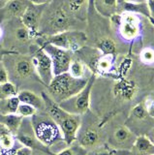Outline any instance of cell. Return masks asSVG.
Returning a JSON list of instances; mask_svg holds the SVG:
<instances>
[{
    "instance_id": "5bb4252c",
    "label": "cell",
    "mask_w": 154,
    "mask_h": 155,
    "mask_svg": "<svg viewBox=\"0 0 154 155\" xmlns=\"http://www.w3.org/2000/svg\"><path fill=\"white\" fill-rule=\"evenodd\" d=\"M78 143L85 149H93L99 147L102 140V135L97 126L89 124L85 128L80 127L77 135Z\"/></svg>"
},
{
    "instance_id": "6da1fadb",
    "label": "cell",
    "mask_w": 154,
    "mask_h": 155,
    "mask_svg": "<svg viewBox=\"0 0 154 155\" xmlns=\"http://www.w3.org/2000/svg\"><path fill=\"white\" fill-rule=\"evenodd\" d=\"M1 60L8 72L9 81L18 91L26 89L41 94L47 89L37 74L30 54L7 51L2 54Z\"/></svg>"
},
{
    "instance_id": "1f68e13d",
    "label": "cell",
    "mask_w": 154,
    "mask_h": 155,
    "mask_svg": "<svg viewBox=\"0 0 154 155\" xmlns=\"http://www.w3.org/2000/svg\"><path fill=\"white\" fill-rule=\"evenodd\" d=\"M37 113V110L30 105H27L25 103H21L18 108L17 114L18 115L22 116V117H31L33 114Z\"/></svg>"
},
{
    "instance_id": "d6986e66",
    "label": "cell",
    "mask_w": 154,
    "mask_h": 155,
    "mask_svg": "<svg viewBox=\"0 0 154 155\" xmlns=\"http://www.w3.org/2000/svg\"><path fill=\"white\" fill-rule=\"evenodd\" d=\"M18 97L21 103L30 105L37 110H45V102L41 94H38L31 90H21L18 91Z\"/></svg>"
},
{
    "instance_id": "4316f807",
    "label": "cell",
    "mask_w": 154,
    "mask_h": 155,
    "mask_svg": "<svg viewBox=\"0 0 154 155\" xmlns=\"http://www.w3.org/2000/svg\"><path fill=\"white\" fill-rule=\"evenodd\" d=\"M18 88L11 81H7L5 84H0V100L18 96Z\"/></svg>"
},
{
    "instance_id": "f35d334b",
    "label": "cell",
    "mask_w": 154,
    "mask_h": 155,
    "mask_svg": "<svg viewBox=\"0 0 154 155\" xmlns=\"http://www.w3.org/2000/svg\"><path fill=\"white\" fill-rule=\"evenodd\" d=\"M10 1H11V0H0V9H2L3 7H5Z\"/></svg>"
},
{
    "instance_id": "4dcf8cb0",
    "label": "cell",
    "mask_w": 154,
    "mask_h": 155,
    "mask_svg": "<svg viewBox=\"0 0 154 155\" xmlns=\"http://www.w3.org/2000/svg\"><path fill=\"white\" fill-rule=\"evenodd\" d=\"M139 59L146 65L154 64V48L152 47H146L141 50L139 52Z\"/></svg>"
},
{
    "instance_id": "f546056e",
    "label": "cell",
    "mask_w": 154,
    "mask_h": 155,
    "mask_svg": "<svg viewBox=\"0 0 154 155\" xmlns=\"http://www.w3.org/2000/svg\"><path fill=\"white\" fill-rule=\"evenodd\" d=\"M132 133L130 132V130L127 127H118L114 131V140L119 143H125L129 142L132 139Z\"/></svg>"
},
{
    "instance_id": "9a60e30c",
    "label": "cell",
    "mask_w": 154,
    "mask_h": 155,
    "mask_svg": "<svg viewBox=\"0 0 154 155\" xmlns=\"http://www.w3.org/2000/svg\"><path fill=\"white\" fill-rule=\"evenodd\" d=\"M29 4V0H11L5 7L0 9V24L11 19L21 18Z\"/></svg>"
},
{
    "instance_id": "ac0fdd59",
    "label": "cell",
    "mask_w": 154,
    "mask_h": 155,
    "mask_svg": "<svg viewBox=\"0 0 154 155\" xmlns=\"http://www.w3.org/2000/svg\"><path fill=\"white\" fill-rule=\"evenodd\" d=\"M67 8L73 16L80 21L87 18V10L89 0H64Z\"/></svg>"
},
{
    "instance_id": "8fae6325",
    "label": "cell",
    "mask_w": 154,
    "mask_h": 155,
    "mask_svg": "<svg viewBox=\"0 0 154 155\" xmlns=\"http://www.w3.org/2000/svg\"><path fill=\"white\" fill-rule=\"evenodd\" d=\"M28 54L31 55L37 74L41 79L42 82L47 87L51 84V81L54 77V71H52V63L50 56L44 51V48L38 46L35 42L30 47Z\"/></svg>"
},
{
    "instance_id": "83f0119b",
    "label": "cell",
    "mask_w": 154,
    "mask_h": 155,
    "mask_svg": "<svg viewBox=\"0 0 154 155\" xmlns=\"http://www.w3.org/2000/svg\"><path fill=\"white\" fill-rule=\"evenodd\" d=\"M0 154L1 155H34L33 151L26 147H23L21 143H20L17 140L15 147L9 150L0 149Z\"/></svg>"
},
{
    "instance_id": "e0dca14e",
    "label": "cell",
    "mask_w": 154,
    "mask_h": 155,
    "mask_svg": "<svg viewBox=\"0 0 154 155\" xmlns=\"http://www.w3.org/2000/svg\"><path fill=\"white\" fill-rule=\"evenodd\" d=\"M95 10L104 18H110L115 14H118L119 0H93Z\"/></svg>"
},
{
    "instance_id": "9c48e42d",
    "label": "cell",
    "mask_w": 154,
    "mask_h": 155,
    "mask_svg": "<svg viewBox=\"0 0 154 155\" xmlns=\"http://www.w3.org/2000/svg\"><path fill=\"white\" fill-rule=\"evenodd\" d=\"M95 80H96V75L92 74L89 78L87 84L85 85V87L83 90L79 92L77 95L61 102L59 106L69 114H74L79 115L86 114L87 110H89L91 92H92V87L94 85Z\"/></svg>"
},
{
    "instance_id": "7bdbcfd3",
    "label": "cell",
    "mask_w": 154,
    "mask_h": 155,
    "mask_svg": "<svg viewBox=\"0 0 154 155\" xmlns=\"http://www.w3.org/2000/svg\"><path fill=\"white\" fill-rule=\"evenodd\" d=\"M153 140H154V134H153Z\"/></svg>"
},
{
    "instance_id": "4fadbf2b",
    "label": "cell",
    "mask_w": 154,
    "mask_h": 155,
    "mask_svg": "<svg viewBox=\"0 0 154 155\" xmlns=\"http://www.w3.org/2000/svg\"><path fill=\"white\" fill-rule=\"evenodd\" d=\"M46 5H35L30 3L28 5L27 9L25 10V14L21 17V21L26 28L34 34L36 38L38 37V32H39L40 22L43 12H44Z\"/></svg>"
},
{
    "instance_id": "b9f144b4",
    "label": "cell",
    "mask_w": 154,
    "mask_h": 155,
    "mask_svg": "<svg viewBox=\"0 0 154 155\" xmlns=\"http://www.w3.org/2000/svg\"><path fill=\"white\" fill-rule=\"evenodd\" d=\"M34 155H46V154H34Z\"/></svg>"
},
{
    "instance_id": "8d00e7d4",
    "label": "cell",
    "mask_w": 154,
    "mask_h": 155,
    "mask_svg": "<svg viewBox=\"0 0 154 155\" xmlns=\"http://www.w3.org/2000/svg\"><path fill=\"white\" fill-rule=\"evenodd\" d=\"M52 0H29V2L35 5H47Z\"/></svg>"
},
{
    "instance_id": "d4e9b609",
    "label": "cell",
    "mask_w": 154,
    "mask_h": 155,
    "mask_svg": "<svg viewBox=\"0 0 154 155\" xmlns=\"http://www.w3.org/2000/svg\"><path fill=\"white\" fill-rule=\"evenodd\" d=\"M122 10L123 12H129L139 15V16L146 17V18H149V11L146 3H139V4H132V3H126L123 2L122 4Z\"/></svg>"
},
{
    "instance_id": "e575fe53",
    "label": "cell",
    "mask_w": 154,
    "mask_h": 155,
    "mask_svg": "<svg viewBox=\"0 0 154 155\" xmlns=\"http://www.w3.org/2000/svg\"><path fill=\"white\" fill-rule=\"evenodd\" d=\"M144 106H146V110H147V113H148V114H154V100H152V99H148V100L146 102V104H144Z\"/></svg>"
},
{
    "instance_id": "f6af8a7d",
    "label": "cell",
    "mask_w": 154,
    "mask_h": 155,
    "mask_svg": "<svg viewBox=\"0 0 154 155\" xmlns=\"http://www.w3.org/2000/svg\"><path fill=\"white\" fill-rule=\"evenodd\" d=\"M0 155H1V154H0Z\"/></svg>"
},
{
    "instance_id": "74e56055",
    "label": "cell",
    "mask_w": 154,
    "mask_h": 155,
    "mask_svg": "<svg viewBox=\"0 0 154 155\" xmlns=\"http://www.w3.org/2000/svg\"><path fill=\"white\" fill-rule=\"evenodd\" d=\"M123 2L132 3V4H139V3H146L147 0H123Z\"/></svg>"
},
{
    "instance_id": "ee69618b",
    "label": "cell",
    "mask_w": 154,
    "mask_h": 155,
    "mask_svg": "<svg viewBox=\"0 0 154 155\" xmlns=\"http://www.w3.org/2000/svg\"><path fill=\"white\" fill-rule=\"evenodd\" d=\"M151 155H154V154H151Z\"/></svg>"
},
{
    "instance_id": "8992f818",
    "label": "cell",
    "mask_w": 154,
    "mask_h": 155,
    "mask_svg": "<svg viewBox=\"0 0 154 155\" xmlns=\"http://www.w3.org/2000/svg\"><path fill=\"white\" fill-rule=\"evenodd\" d=\"M89 78L77 79L69 72L54 76L51 84L47 86V93L55 103L60 104L67 99L77 95L87 84Z\"/></svg>"
},
{
    "instance_id": "52a82bcc",
    "label": "cell",
    "mask_w": 154,
    "mask_h": 155,
    "mask_svg": "<svg viewBox=\"0 0 154 155\" xmlns=\"http://www.w3.org/2000/svg\"><path fill=\"white\" fill-rule=\"evenodd\" d=\"M35 43L40 47L45 44H51L64 50L76 52L80 48L86 46L87 36L84 31L76 29L63 31L51 36H39L35 39Z\"/></svg>"
},
{
    "instance_id": "ab89813d",
    "label": "cell",
    "mask_w": 154,
    "mask_h": 155,
    "mask_svg": "<svg viewBox=\"0 0 154 155\" xmlns=\"http://www.w3.org/2000/svg\"><path fill=\"white\" fill-rule=\"evenodd\" d=\"M3 35H4V31H3V27L0 24V41H2L3 39Z\"/></svg>"
},
{
    "instance_id": "d6a6232c",
    "label": "cell",
    "mask_w": 154,
    "mask_h": 155,
    "mask_svg": "<svg viewBox=\"0 0 154 155\" xmlns=\"http://www.w3.org/2000/svg\"><path fill=\"white\" fill-rule=\"evenodd\" d=\"M132 116L135 118V119H138V120H143L147 117V110H146V106L143 104H139L137 106H135L133 110H132Z\"/></svg>"
},
{
    "instance_id": "ba28073f",
    "label": "cell",
    "mask_w": 154,
    "mask_h": 155,
    "mask_svg": "<svg viewBox=\"0 0 154 155\" xmlns=\"http://www.w3.org/2000/svg\"><path fill=\"white\" fill-rule=\"evenodd\" d=\"M120 15L118 25L113 30L114 36L118 41L128 44H135L141 40L143 30V16L129 12H122Z\"/></svg>"
},
{
    "instance_id": "5b68a950",
    "label": "cell",
    "mask_w": 154,
    "mask_h": 155,
    "mask_svg": "<svg viewBox=\"0 0 154 155\" xmlns=\"http://www.w3.org/2000/svg\"><path fill=\"white\" fill-rule=\"evenodd\" d=\"M3 27V50L18 53H29L32 42H35L36 36L21 22V18L11 19L1 23Z\"/></svg>"
},
{
    "instance_id": "30bf717a",
    "label": "cell",
    "mask_w": 154,
    "mask_h": 155,
    "mask_svg": "<svg viewBox=\"0 0 154 155\" xmlns=\"http://www.w3.org/2000/svg\"><path fill=\"white\" fill-rule=\"evenodd\" d=\"M15 138L23 147L30 148L33 151V154L54 155L51 152V150L43 144L36 137L30 117H23Z\"/></svg>"
},
{
    "instance_id": "7c38bea8",
    "label": "cell",
    "mask_w": 154,
    "mask_h": 155,
    "mask_svg": "<svg viewBox=\"0 0 154 155\" xmlns=\"http://www.w3.org/2000/svg\"><path fill=\"white\" fill-rule=\"evenodd\" d=\"M50 56L52 63L54 75L57 76L69 71L72 60L74 59V52L58 48L51 44H45L41 46Z\"/></svg>"
},
{
    "instance_id": "277c9868",
    "label": "cell",
    "mask_w": 154,
    "mask_h": 155,
    "mask_svg": "<svg viewBox=\"0 0 154 155\" xmlns=\"http://www.w3.org/2000/svg\"><path fill=\"white\" fill-rule=\"evenodd\" d=\"M41 96L45 102V110L59 127L66 144L69 145L74 143L77 140V135L80 127V115L67 113L61 108L59 104L55 103L48 95L46 90L42 92Z\"/></svg>"
},
{
    "instance_id": "2e32d148",
    "label": "cell",
    "mask_w": 154,
    "mask_h": 155,
    "mask_svg": "<svg viewBox=\"0 0 154 155\" xmlns=\"http://www.w3.org/2000/svg\"><path fill=\"white\" fill-rule=\"evenodd\" d=\"M137 91L138 86L136 82L127 79L119 80L115 82L113 86V94L115 95V97L123 101L132 100L136 95Z\"/></svg>"
},
{
    "instance_id": "7a4b0ae2",
    "label": "cell",
    "mask_w": 154,
    "mask_h": 155,
    "mask_svg": "<svg viewBox=\"0 0 154 155\" xmlns=\"http://www.w3.org/2000/svg\"><path fill=\"white\" fill-rule=\"evenodd\" d=\"M81 22L77 19L67 8L64 0H52L46 5L43 12L39 36H51L67 30H80L79 24Z\"/></svg>"
},
{
    "instance_id": "cb8c5ba5",
    "label": "cell",
    "mask_w": 154,
    "mask_h": 155,
    "mask_svg": "<svg viewBox=\"0 0 154 155\" xmlns=\"http://www.w3.org/2000/svg\"><path fill=\"white\" fill-rule=\"evenodd\" d=\"M89 70L87 67L85 66V64L80 61V59H78L77 57H75L74 55V59L72 60L70 67H69V74L71 76H73L74 78H77V79H84V78H90V77H86V71Z\"/></svg>"
},
{
    "instance_id": "836d02e7",
    "label": "cell",
    "mask_w": 154,
    "mask_h": 155,
    "mask_svg": "<svg viewBox=\"0 0 154 155\" xmlns=\"http://www.w3.org/2000/svg\"><path fill=\"white\" fill-rule=\"evenodd\" d=\"M7 81H9L8 72L6 70L5 66H4L2 60H0V84H5Z\"/></svg>"
},
{
    "instance_id": "d590c367",
    "label": "cell",
    "mask_w": 154,
    "mask_h": 155,
    "mask_svg": "<svg viewBox=\"0 0 154 155\" xmlns=\"http://www.w3.org/2000/svg\"><path fill=\"white\" fill-rule=\"evenodd\" d=\"M147 7L149 11V18L154 19V0H147Z\"/></svg>"
},
{
    "instance_id": "484cf974",
    "label": "cell",
    "mask_w": 154,
    "mask_h": 155,
    "mask_svg": "<svg viewBox=\"0 0 154 155\" xmlns=\"http://www.w3.org/2000/svg\"><path fill=\"white\" fill-rule=\"evenodd\" d=\"M75 142L67 145L63 150L55 155H87V149L81 147L79 143H75Z\"/></svg>"
},
{
    "instance_id": "ffe728a7",
    "label": "cell",
    "mask_w": 154,
    "mask_h": 155,
    "mask_svg": "<svg viewBox=\"0 0 154 155\" xmlns=\"http://www.w3.org/2000/svg\"><path fill=\"white\" fill-rule=\"evenodd\" d=\"M23 117L18 114H0V123L3 124L5 127L9 129V131L16 136L20 126L21 124Z\"/></svg>"
},
{
    "instance_id": "7402d4cb",
    "label": "cell",
    "mask_w": 154,
    "mask_h": 155,
    "mask_svg": "<svg viewBox=\"0 0 154 155\" xmlns=\"http://www.w3.org/2000/svg\"><path fill=\"white\" fill-rule=\"evenodd\" d=\"M114 58L115 55L113 54H102L100 56L99 60L97 61V64H96L95 68V73L96 74H107L109 73L112 68L113 67V63H114Z\"/></svg>"
},
{
    "instance_id": "44dd1931",
    "label": "cell",
    "mask_w": 154,
    "mask_h": 155,
    "mask_svg": "<svg viewBox=\"0 0 154 155\" xmlns=\"http://www.w3.org/2000/svg\"><path fill=\"white\" fill-rule=\"evenodd\" d=\"M17 140L9 129L0 123V149L9 150L15 147Z\"/></svg>"
},
{
    "instance_id": "3957f363",
    "label": "cell",
    "mask_w": 154,
    "mask_h": 155,
    "mask_svg": "<svg viewBox=\"0 0 154 155\" xmlns=\"http://www.w3.org/2000/svg\"><path fill=\"white\" fill-rule=\"evenodd\" d=\"M30 120L36 137L52 154L55 155L65 148L61 147L62 144H67L59 127L46 110H37L30 117Z\"/></svg>"
},
{
    "instance_id": "603a6c76",
    "label": "cell",
    "mask_w": 154,
    "mask_h": 155,
    "mask_svg": "<svg viewBox=\"0 0 154 155\" xmlns=\"http://www.w3.org/2000/svg\"><path fill=\"white\" fill-rule=\"evenodd\" d=\"M21 102L18 96L10 97V98L0 100V114H17L18 108Z\"/></svg>"
},
{
    "instance_id": "f1b7e54d",
    "label": "cell",
    "mask_w": 154,
    "mask_h": 155,
    "mask_svg": "<svg viewBox=\"0 0 154 155\" xmlns=\"http://www.w3.org/2000/svg\"><path fill=\"white\" fill-rule=\"evenodd\" d=\"M134 147L137 150L138 153H147L152 149L153 144L146 137L142 136V137H139L135 140Z\"/></svg>"
},
{
    "instance_id": "60d3db41",
    "label": "cell",
    "mask_w": 154,
    "mask_h": 155,
    "mask_svg": "<svg viewBox=\"0 0 154 155\" xmlns=\"http://www.w3.org/2000/svg\"><path fill=\"white\" fill-rule=\"evenodd\" d=\"M147 19L149 21V23H150L151 25H152V27L154 28V19H153V18H147Z\"/></svg>"
}]
</instances>
